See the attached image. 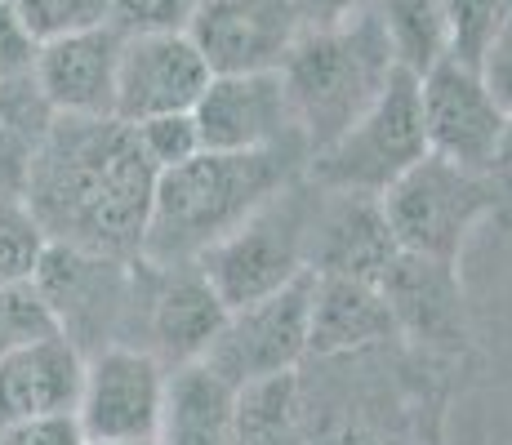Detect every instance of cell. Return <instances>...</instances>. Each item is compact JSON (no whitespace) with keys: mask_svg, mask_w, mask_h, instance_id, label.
<instances>
[{"mask_svg":"<svg viewBox=\"0 0 512 445\" xmlns=\"http://www.w3.org/2000/svg\"><path fill=\"white\" fill-rule=\"evenodd\" d=\"M14 14L23 18V27L36 41H54L67 32H85V27L107 23V5L112 0H9Z\"/></svg>","mask_w":512,"mask_h":445,"instance_id":"cell-29","label":"cell"},{"mask_svg":"<svg viewBox=\"0 0 512 445\" xmlns=\"http://www.w3.org/2000/svg\"><path fill=\"white\" fill-rule=\"evenodd\" d=\"M303 174H308L303 143L263 147V152H201L174 165L156 178L139 259L156 267L196 263Z\"/></svg>","mask_w":512,"mask_h":445,"instance_id":"cell-2","label":"cell"},{"mask_svg":"<svg viewBox=\"0 0 512 445\" xmlns=\"http://www.w3.org/2000/svg\"><path fill=\"white\" fill-rule=\"evenodd\" d=\"M125 36L112 23L67 32L41 45L36 54V85L58 116L67 121H103L116 112V63Z\"/></svg>","mask_w":512,"mask_h":445,"instance_id":"cell-17","label":"cell"},{"mask_svg":"<svg viewBox=\"0 0 512 445\" xmlns=\"http://www.w3.org/2000/svg\"><path fill=\"white\" fill-rule=\"evenodd\" d=\"M165 365L143 348H103L85 356L76 419L90 441H156L165 401Z\"/></svg>","mask_w":512,"mask_h":445,"instance_id":"cell-12","label":"cell"},{"mask_svg":"<svg viewBox=\"0 0 512 445\" xmlns=\"http://www.w3.org/2000/svg\"><path fill=\"white\" fill-rule=\"evenodd\" d=\"M0 445H90L76 414H45V419H23L0 428Z\"/></svg>","mask_w":512,"mask_h":445,"instance_id":"cell-32","label":"cell"},{"mask_svg":"<svg viewBox=\"0 0 512 445\" xmlns=\"http://www.w3.org/2000/svg\"><path fill=\"white\" fill-rule=\"evenodd\" d=\"M379 348L321 356L317 388L299 379L308 445H432L428 405L401 370H374Z\"/></svg>","mask_w":512,"mask_h":445,"instance_id":"cell-4","label":"cell"},{"mask_svg":"<svg viewBox=\"0 0 512 445\" xmlns=\"http://www.w3.org/2000/svg\"><path fill=\"white\" fill-rule=\"evenodd\" d=\"M294 5H299L303 27H339V23H348V18L374 9L379 0H294Z\"/></svg>","mask_w":512,"mask_h":445,"instance_id":"cell-34","label":"cell"},{"mask_svg":"<svg viewBox=\"0 0 512 445\" xmlns=\"http://www.w3.org/2000/svg\"><path fill=\"white\" fill-rule=\"evenodd\" d=\"M397 67L401 63L392 54L379 9H366L339 27H308L294 41L281 81L290 94L294 125L308 143V161L357 125V116L379 98Z\"/></svg>","mask_w":512,"mask_h":445,"instance_id":"cell-3","label":"cell"},{"mask_svg":"<svg viewBox=\"0 0 512 445\" xmlns=\"http://www.w3.org/2000/svg\"><path fill=\"white\" fill-rule=\"evenodd\" d=\"M419 107H423V138H428V156L459 165L472 174L495 170L499 143H504L508 116L490 98L486 81L477 67L459 63V58H437L428 72L419 76Z\"/></svg>","mask_w":512,"mask_h":445,"instance_id":"cell-10","label":"cell"},{"mask_svg":"<svg viewBox=\"0 0 512 445\" xmlns=\"http://www.w3.org/2000/svg\"><path fill=\"white\" fill-rule=\"evenodd\" d=\"M90 445H156V441H90Z\"/></svg>","mask_w":512,"mask_h":445,"instance_id":"cell-36","label":"cell"},{"mask_svg":"<svg viewBox=\"0 0 512 445\" xmlns=\"http://www.w3.org/2000/svg\"><path fill=\"white\" fill-rule=\"evenodd\" d=\"M379 294L388 299L401 343H415V348L464 343V285H459L455 263L401 250L379 276Z\"/></svg>","mask_w":512,"mask_h":445,"instance_id":"cell-18","label":"cell"},{"mask_svg":"<svg viewBox=\"0 0 512 445\" xmlns=\"http://www.w3.org/2000/svg\"><path fill=\"white\" fill-rule=\"evenodd\" d=\"M397 241L383 219L379 196H352L317 187V210L308 227V272L348 276V281L379 285V276L397 259Z\"/></svg>","mask_w":512,"mask_h":445,"instance_id":"cell-16","label":"cell"},{"mask_svg":"<svg viewBox=\"0 0 512 445\" xmlns=\"http://www.w3.org/2000/svg\"><path fill=\"white\" fill-rule=\"evenodd\" d=\"M192 121L205 152H263V147L303 143L281 72L210 76L192 107Z\"/></svg>","mask_w":512,"mask_h":445,"instance_id":"cell-14","label":"cell"},{"mask_svg":"<svg viewBox=\"0 0 512 445\" xmlns=\"http://www.w3.org/2000/svg\"><path fill=\"white\" fill-rule=\"evenodd\" d=\"M312 210H317V183H308V174H303L299 183H290L281 196H272L232 236H223L214 250H205L196 259L205 281L223 299V308L228 312L250 308V303L268 299L290 281L308 276Z\"/></svg>","mask_w":512,"mask_h":445,"instance_id":"cell-6","label":"cell"},{"mask_svg":"<svg viewBox=\"0 0 512 445\" xmlns=\"http://www.w3.org/2000/svg\"><path fill=\"white\" fill-rule=\"evenodd\" d=\"M374 9L401 67L423 76L437 58H446V0H379Z\"/></svg>","mask_w":512,"mask_h":445,"instance_id":"cell-24","label":"cell"},{"mask_svg":"<svg viewBox=\"0 0 512 445\" xmlns=\"http://www.w3.org/2000/svg\"><path fill=\"white\" fill-rule=\"evenodd\" d=\"M85 388V356L49 334L41 343L0 356V428L45 414H76Z\"/></svg>","mask_w":512,"mask_h":445,"instance_id":"cell-19","label":"cell"},{"mask_svg":"<svg viewBox=\"0 0 512 445\" xmlns=\"http://www.w3.org/2000/svg\"><path fill=\"white\" fill-rule=\"evenodd\" d=\"M201 49L187 32L170 36H125L116 63V121L139 125L147 116L192 112L196 98L210 85Z\"/></svg>","mask_w":512,"mask_h":445,"instance_id":"cell-15","label":"cell"},{"mask_svg":"<svg viewBox=\"0 0 512 445\" xmlns=\"http://www.w3.org/2000/svg\"><path fill=\"white\" fill-rule=\"evenodd\" d=\"M383 343H401V339L379 285L348 281V276H312L308 361L370 352L383 348Z\"/></svg>","mask_w":512,"mask_h":445,"instance_id":"cell-20","label":"cell"},{"mask_svg":"<svg viewBox=\"0 0 512 445\" xmlns=\"http://www.w3.org/2000/svg\"><path fill=\"white\" fill-rule=\"evenodd\" d=\"M36 290L54 312V325L81 356L103 348H139L143 321V259H107L72 245H49Z\"/></svg>","mask_w":512,"mask_h":445,"instance_id":"cell-5","label":"cell"},{"mask_svg":"<svg viewBox=\"0 0 512 445\" xmlns=\"http://www.w3.org/2000/svg\"><path fill=\"white\" fill-rule=\"evenodd\" d=\"M54 125L58 112L49 107L32 72L0 81V196L23 201L27 178L41 161Z\"/></svg>","mask_w":512,"mask_h":445,"instance_id":"cell-22","label":"cell"},{"mask_svg":"<svg viewBox=\"0 0 512 445\" xmlns=\"http://www.w3.org/2000/svg\"><path fill=\"white\" fill-rule=\"evenodd\" d=\"M477 72H481V81H486L490 98L499 103V112L512 116V5H508V14L499 18L495 32H490L486 49H481Z\"/></svg>","mask_w":512,"mask_h":445,"instance_id":"cell-31","label":"cell"},{"mask_svg":"<svg viewBox=\"0 0 512 445\" xmlns=\"http://www.w3.org/2000/svg\"><path fill=\"white\" fill-rule=\"evenodd\" d=\"M308 316H312V272L290 281L285 290L268 294V299L250 303V308L228 312L219 339L205 352V365L214 374H223L232 388L294 374L308 361Z\"/></svg>","mask_w":512,"mask_h":445,"instance_id":"cell-9","label":"cell"},{"mask_svg":"<svg viewBox=\"0 0 512 445\" xmlns=\"http://www.w3.org/2000/svg\"><path fill=\"white\" fill-rule=\"evenodd\" d=\"M228 308L205 281L196 263L156 267L143 263V321H139V348L152 352L165 370L174 365L205 361L210 343L219 339Z\"/></svg>","mask_w":512,"mask_h":445,"instance_id":"cell-13","label":"cell"},{"mask_svg":"<svg viewBox=\"0 0 512 445\" xmlns=\"http://www.w3.org/2000/svg\"><path fill=\"white\" fill-rule=\"evenodd\" d=\"M423 156H428V138H423L419 76L410 67H397L379 98L357 116V125L308 161V183L326 192L383 196Z\"/></svg>","mask_w":512,"mask_h":445,"instance_id":"cell-7","label":"cell"},{"mask_svg":"<svg viewBox=\"0 0 512 445\" xmlns=\"http://www.w3.org/2000/svg\"><path fill=\"white\" fill-rule=\"evenodd\" d=\"M232 445H308L299 405V370L236 388Z\"/></svg>","mask_w":512,"mask_h":445,"instance_id":"cell-23","label":"cell"},{"mask_svg":"<svg viewBox=\"0 0 512 445\" xmlns=\"http://www.w3.org/2000/svg\"><path fill=\"white\" fill-rule=\"evenodd\" d=\"M156 165L125 121L58 116L41 161L27 178L23 205L49 245H72L107 259H139L152 214Z\"/></svg>","mask_w":512,"mask_h":445,"instance_id":"cell-1","label":"cell"},{"mask_svg":"<svg viewBox=\"0 0 512 445\" xmlns=\"http://www.w3.org/2000/svg\"><path fill=\"white\" fill-rule=\"evenodd\" d=\"M49 334H58V325L41 290H36V281L5 285L0 290V356L27 348V343H41Z\"/></svg>","mask_w":512,"mask_h":445,"instance_id":"cell-26","label":"cell"},{"mask_svg":"<svg viewBox=\"0 0 512 445\" xmlns=\"http://www.w3.org/2000/svg\"><path fill=\"white\" fill-rule=\"evenodd\" d=\"M45 250L49 241L41 223L32 219V210L23 201H14V196H0V290L36 281Z\"/></svg>","mask_w":512,"mask_h":445,"instance_id":"cell-25","label":"cell"},{"mask_svg":"<svg viewBox=\"0 0 512 445\" xmlns=\"http://www.w3.org/2000/svg\"><path fill=\"white\" fill-rule=\"evenodd\" d=\"M236 388L205 361L174 365L165 374L156 445H232Z\"/></svg>","mask_w":512,"mask_h":445,"instance_id":"cell-21","label":"cell"},{"mask_svg":"<svg viewBox=\"0 0 512 445\" xmlns=\"http://www.w3.org/2000/svg\"><path fill=\"white\" fill-rule=\"evenodd\" d=\"M490 178L512 187V116H508V130H504V143H499V156H495V170H490Z\"/></svg>","mask_w":512,"mask_h":445,"instance_id":"cell-35","label":"cell"},{"mask_svg":"<svg viewBox=\"0 0 512 445\" xmlns=\"http://www.w3.org/2000/svg\"><path fill=\"white\" fill-rule=\"evenodd\" d=\"M134 138H139L143 156L156 165V174L174 170V165L192 161V156H201V130H196L192 112H170V116H147V121L130 125Z\"/></svg>","mask_w":512,"mask_h":445,"instance_id":"cell-28","label":"cell"},{"mask_svg":"<svg viewBox=\"0 0 512 445\" xmlns=\"http://www.w3.org/2000/svg\"><path fill=\"white\" fill-rule=\"evenodd\" d=\"M36 54H41V41L23 27V18L14 14V5L0 0V81L27 76L36 67Z\"/></svg>","mask_w":512,"mask_h":445,"instance_id":"cell-33","label":"cell"},{"mask_svg":"<svg viewBox=\"0 0 512 445\" xmlns=\"http://www.w3.org/2000/svg\"><path fill=\"white\" fill-rule=\"evenodd\" d=\"M508 5L512 0H446V54L477 67L481 49L499 27V18L508 14Z\"/></svg>","mask_w":512,"mask_h":445,"instance_id":"cell-27","label":"cell"},{"mask_svg":"<svg viewBox=\"0 0 512 445\" xmlns=\"http://www.w3.org/2000/svg\"><path fill=\"white\" fill-rule=\"evenodd\" d=\"M303 32L308 27L294 0H201L187 23L214 76L281 72Z\"/></svg>","mask_w":512,"mask_h":445,"instance_id":"cell-11","label":"cell"},{"mask_svg":"<svg viewBox=\"0 0 512 445\" xmlns=\"http://www.w3.org/2000/svg\"><path fill=\"white\" fill-rule=\"evenodd\" d=\"M495 192L499 183L490 174H472L441 156H423L379 196V205L397 250L459 263L468 232L495 210Z\"/></svg>","mask_w":512,"mask_h":445,"instance_id":"cell-8","label":"cell"},{"mask_svg":"<svg viewBox=\"0 0 512 445\" xmlns=\"http://www.w3.org/2000/svg\"><path fill=\"white\" fill-rule=\"evenodd\" d=\"M201 0H112L107 23L121 36H170L187 32Z\"/></svg>","mask_w":512,"mask_h":445,"instance_id":"cell-30","label":"cell"}]
</instances>
